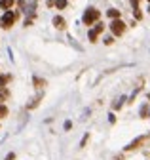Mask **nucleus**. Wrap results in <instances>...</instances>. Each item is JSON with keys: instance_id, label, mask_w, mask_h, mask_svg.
I'll return each mask as SVG.
<instances>
[{"instance_id": "obj_1", "label": "nucleus", "mask_w": 150, "mask_h": 160, "mask_svg": "<svg viewBox=\"0 0 150 160\" xmlns=\"http://www.w3.org/2000/svg\"><path fill=\"white\" fill-rule=\"evenodd\" d=\"M99 17H101L99 10L88 8V10H85V13H84V17H82V21H84V25H93V23H97V21H99Z\"/></svg>"}, {"instance_id": "obj_2", "label": "nucleus", "mask_w": 150, "mask_h": 160, "mask_svg": "<svg viewBox=\"0 0 150 160\" xmlns=\"http://www.w3.org/2000/svg\"><path fill=\"white\" fill-rule=\"evenodd\" d=\"M17 13L15 12H4V16L0 17V27L2 29H12V25L15 23Z\"/></svg>"}, {"instance_id": "obj_3", "label": "nucleus", "mask_w": 150, "mask_h": 160, "mask_svg": "<svg viewBox=\"0 0 150 160\" xmlns=\"http://www.w3.org/2000/svg\"><path fill=\"white\" fill-rule=\"evenodd\" d=\"M110 31L114 36H122L125 33V23L122 19H112V23H110Z\"/></svg>"}, {"instance_id": "obj_4", "label": "nucleus", "mask_w": 150, "mask_h": 160, "mask_svg": "<svg viewBox=\"0 0 150 160\" xmlns=\"http://www.w3.org/2000/svg\"><path fill=\"white\" fill-rule=\"evenodd\" d=\"M145 139H146V135H141V137H137L135 141H131L129 145H127V147H125V151H135L137 147H141V145L145 143Z\"/></svg>"}, {"instance_id": "obj_5", "label": "nucleus", "mask_w": 150, "mask_h": 160, "mask_svg": "<svg viewBox=\"0 0 150 160\" xmlns=\"http://www.w3.org/2000/svg\"><path fill=\"white\" fill-rule=\"evenodd\" d=\"M53 27H55V29H59V31H63V29L67 27V21L63 19L61 16H55V17H53Z\"/></svg>"}, {"instance_id": "obj_6", "label": "nucleus", "mask_w": 150, "mask_h": 160, "mask_svg": "<svg viewBox=\"0 0 150 160\" xmlns=\"http://www.w3.org/2000/svg\"><path fill=\"white\" fill-rule=\"evenodd\" d=\"M13 4H15V0H0V8H2L4 12H10Z\"/></svg>"}, {"instance_id": "obj_7", "label": "nucleus", "mask_w": 150, "mask_h": 160, "mask_svg": "<svg viewBox=\"0 0 150 160\" xmlns=\"http://www.w3.org/2000/svg\"><path fill=\"white\" fill-rule=\"evenodd\" d=\"M106 16H108L110 19H120V10H116V8H110L108 12H106Z\"/></svg>"}, {"instance_id": "obj_8", "label": "nucleus", "mask_w": 150, "mask_h": 160, "mask_svg": "<svg viewBox=\"0 0 150 160\" xmlns=\"http://www.w3.org/2000/svg\"><path fill=\"white\" fill-rule=\"evenodd\" d=\"M32 82H34V88H44V86H46V80H42V78H38V76H34L32 78Z\"/></svg>"}, {"instance_id": "obj_9", "label": "nucleus", "mask_w": 150, "mask_h": 160, "mask_svg": "<svg viewBox=\"0 0 150 160\" xmlns=\"http://www.w3.org/2000/svg\"><path fill=\"white\" fill-rule=\"evenodd\" d=\"M10 80H12L10 75H0V88H6V84H8Z\"/></svg>"}, {"instance_id": "obj_10", "label": "nucleus", "mask_w": 150, "mask_h": 160, "mask_svg": "<svg viewBox=\"0 0 150 160\" xmlns=\"http://www.w3.org/2000/svg\"><path fill=\"white\" fill-rule=\"evenodd\" d=\"M97 36H99V33L95 31V29H91V31L88 33V38H89V42H93V44L97 42Z\"/></svg>"}, {"instance_id": "obj_11", "label": "nucleus", "mask_w": 150, "mask_h": 160, "mask_svg": "<svg viewBox=\"0 0 150 160\" xmlns=\"http://www.w3.org/2000/svg\"><path fill=\"white\" fill-rule=\"evenodd\" d=\"M55 8L57 10H65L67 8V0H55Z\"/></svg>"}, {"instance_id": "obj_12", "label": "nucleus", "mask_w": 150, "mask_h": 160, "mask_svg": "<svg viewBox=\"0 0 150 160\" xmlns=\"http://www.w3.org/2000/svg\"><path fill=\"white\" fill-rule=\"evenodd\" d=\"M6 97H8V90L0 88V105H2V101H6Z\"/></svg>"}, {"instance_id": "obj_13", "label": "nucleus", "mask_w": 150, "mask_h": 160, "mask_svg": "<svg viewBox=\"0 0 150 160\" xmlns=\"http://www.w3.org/2000/svg\"><path fill=\"white\" fill-rule=\"evenodd\" d=\"M4 116H8V107L0 105V118H4Z\"/></svg>"}, {"instance_id": "obj_14", "label": "nucleus", "mask_w": 150, "mask_h": 160, "mask_svg": "<svg viewBox=\"0 0 150 160\" xmlns=\"http://www.w3.org/2000/svg\"><path fill=\"white\" fill-rule=\"evenodd\" d=\"M148 113H150V109H148L146 105H142V107H141V116H142V118H145V116H146Z\"/></svg>"}, {"instance_id": "obj_15", "label": "nucleus", "mask_w": 150, "mask_h": 160, "mask_svg": "<svg viewBox=\"0 0 150 160\" xmlns=\"http://www.w3.org/2000/svg\"><path fill=\"white\" fill-rule=\"evenodd\" d=\"M93 29H95V31H97L99 34H101V33L105 31V25H103V23H95V27H93Z\"/></svg>"}, {"instance_id": "obj_16", "label": "nucleus", "mask_w": 150, "mask_h": 160, "mask_svg": "<svg viewBox=\"0 0 150 160\" xmlns=\"http://www.w3.org/2000/svg\"><path fill=\"white\" fill-rule=\"evenodd\" d=\"M112 42H114V36H106V38H105V44H106V46H110Z\"/></svg>"}, {"instance_id": "obj_17", "label": "nucleus", "mask_w": 150, "mask_h": 160, "mask_svg": "<svg viewBox=\"0 0 150 160\" xmlns=\"http://www.w3.org/2000/svg\"><path fill=\"white\" fill-rule=\"evenodd\" d=\"M131 6H133V10H139V0H129Z\"/></svg>"}, {"instance_id": "obj_18", "label": "nucleus", "mask_w": 150, "mask_h": 160, "mask_svg": "<svg viewBox=\"0 0 150 160\" xmlns=\"http://www.w3.org/2000/svg\"><path fill=\"white\" fill-rule=\"evenodd\" d=\"M135 19H142V13H141V10H135Z\"/></svg>"}, {"instance_id": "obj_19", "label": "nucleus", "mask_w": 150, "mask_h": 160, "mask_svg": "<svg viewBox=\"0 0 150 160\" xmlns=\"http://www.w3.org/2000/svg\"><path fill=\"white\" fill-rule=\"evenodd\" d=\"M108 122H110V124H114V122H116V116H114L112 113L108 114Z\"/></svg>"}, {"instance_id": "obj_20", "label": "nucleus", "mask_w": 150, "mask_h": 160, "mask_svg": "<svg viewBox=\"0 0 150 160\" xmlns=\"http://www.w3.org/2000/svg\"><path fill=\"white\" fill-rule=\"evenodd\" d=\"M70 128H72V122L67 120V122H65V130H70Z\"/></svg>"}, {"instance_id": "obj_21", "label": "nucleus", "mask_w": 150, "mask_h": 160, "mask_svg": "<svg viewBox=\"0 0 150 160\" xmlns=\"http://www.w3.org/2000/svg\"><path fill=\"white\" fill-rule=\"evenodd\" d=\"M6 160H15V155H13V152H10V155L6 156Z\"/></svg>"}, {"instance_id": "obj_22", "label": "nucleus", "mask_w": 150, "mask_h": 160, "mask_svg": "<svg viewBox=\"0 0 150 160\" xmlns=\"http://www.w3.org/2000/svg\"><path fill=\"white\" fill-rule=\"evenodd\" d=\"M148 13H150V8H148Z\"/></svg>"}, {"instance_id": "obj_23", "label": "nucleus", "mask_w": 150, "mask_h": 160, "mask_svg": "<svg viewBox=\"0 0 150 160\" xmlns=\"http://www.w3.org/2000/svg\"><path fill=\"white\" fill-rule=\"evenodd\" d=\"M148 116H150V113H148Z\"/></svg>"}, {"instance_id": "obj_24", "label": "nucleus", "mask_w": 150, "mask_h": 160, "mask_svg": "<svg viewBox=\"0 0 150 160\" xmlns=\"http://www.w3.org/2000/svg\"><path fill=\"white\" fill-rule=\"evenodd\" d=\"M148 2H150V0H148Z\"/></svg>"}]
</instances>
